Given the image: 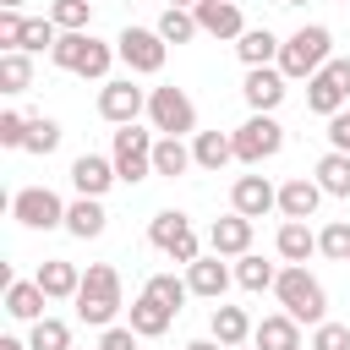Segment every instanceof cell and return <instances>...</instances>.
<instances>
[{
  "mask_svg": "<svg viewBox=\"0 0 350 350\" xmlns=\"http://www.w3.org/2000/svg\"><path fill=\"white\" fill-rule=\"evenodd\" d=\"M120 306H126V301H120V273H115L109 262H88L82 290H77V317H82L88 328H109Z\"/></svg>",
  "mask_w": 350,
  "mask_h": 350,
  "instance_id": "cell-1",
  "label": "cell"
},
{
  "mask_svg": "<svg viewBox=\"0 0 350 350\" xmlns=\"http://www.w3.org/2000/svg\"><path fill=\"white\" fill-rule=\"evenodd\" d=\"M328 60H334V33H328V27H317V22L295 27V33L284 38V49H279V71H284L290 82H301V77H317Z\"/></svg>",
  "mask_w": 350,
  "mask_h": 350,
  "instance_id": "cell-2",
  "label": "cell"
},
{
  "mask_svg": "<svg viewBox=\"0 0 350 350\" xmlns=\"http://www.w3.org/2000/svg\"><path fill=\"white\" fill-rule=\"evenodd\" d=\"M273 295H279V306L295 317V323H323V312H328V290L306 273V262H290V268H279V279H273Z\"/></svg>",
  "mask_w": 350,
  "mask_h": 350,
  "instance_id": "cell-3",
  "label": "cell"
},
{
  "mask_svg": "<svg viewBox=\"0 0 350 350\" xmlns=\"http://www.w3.org/2000/svg\"><path fill=\"white\" fill-rule=\"evenodd\" d=\"M49 60H55L60 71H77V77H104L109 60H115V49L98 44L93 33H60L55 49H49Z\"/></svg>",
  "mask_w": 350,
  "mask_h": 350,
  "instance_id": "cell-4",
  "label": "cell"
},
{
  "mask_svg": "<svg viewBox=\"0 0 350 350\" xmlns=\"http://www.w3.org/2000/svg\"><path fill=\"white\" fill-rule=\"evenodd\" d=\"M153 142H159V137L137 131V120L115 131V148H109V159H115V175H120L126 186H137V180H148V175H153Z\"/></svg>",
  "mask_w": 350,
  "mask_h": 350,
  "instance_id": "cell-5",
  "label": "cell"
},
{
  "mask_svg": "<svg viewBox=\"0 0 350 350\" xmlns=\"http://www.w3.org/2000/svg\"><path fill=\"white\" fill-rule=\"evenodd\" d=\"M148 120H153L159 137H186V131H197V104L180 88H153L148 93Z\"/></svg>",
  "mask_w": 350,
  "mask_h": 350,
  "instance_id": "cell-6",
  "label": "cell"
},
{
  "mask_svg": "<svg viewBox=\"0 0 350 350\" xmlns=\"http://www.w3.org/2000/svg\"><path fill=\"white\" fill-rule=\"evenodd\" d=\"M148 241H153L170 262H197V257H202V246H197V235H191L186 213H175V208H164V213H153V219H148Z\"/></svg>",
  "mask_w": 350,
  "mask_h": 350,
  "instance_id": "cell-7",
  "label": "cell"
},
{
  "mask_svg": "<svg viewBox=\"0 0 350 350\" xmlns=\"http://www.w3.org/2000/svg\"><path fill=\"white\" fill-rule=\"evenodd\" d=\"M115 55L137 71V77H153V71H164V55H170V44L159 38V27H126L120 38H115Z\"/></svg>",
  "mask_w": 350,
  "mask_h": 350,
  "instance_id": "cell-8",
  "label": "cell"
},
{
  "mask_svg": "<svg viewBox=\"0 0 350 350\" xmlns=\"http://www.w3.org/2000/svg\"><path fill=\"white\" fill-rule=\"evenodd\" d=\"M230 137H235V159H241V164H262V159H273V153L284 148V126H279L273 115H252V120L235 126Z\"/></svg>",
  "mask_w": 350,
  "mask_h": 350,
  "instance_id": "cell-9",
  "label": "cell"
},
{
  "mask_svg": "<svg viewBox=\"0 0 350 350\" xmlns=\"http://www.w3.org/2000/svg\"><path fill=\"white\" fill-rule=\"evenodd\" d=\"M11 219L27 224V230H55V224H66V202L49 186H22L11 197Z\"/></svg>",
  "mask_w": 350,
  "mask_h": 350,
  "instance_id": "cell-10",
  "label": "cell"
},
{
  "mask_svg": "<svg viewBox=\"0 0 350 350\" xmlns=\"http://www.w3.org/2000/svg\"><path fill=\"white\" fill-rule=\"evenodd\" d=\"M142 109H148V93H142L131 77H115V82L98 88V115H104L109 126H131Z\"/></svg>",
  "mask_w": 350,
  "mask_h": 350,
  "instance_id": "cell-11",
  "label": "cell"
},
{
  "mask_svg": "<svg viewBox=\"0 0 350 350\" xmlns=\"http://www.w3.org/2000/svg\"><path fill=\"white\" fill-rule=\"evenodd\" d=\"M284 71L279 66H246V82H241V93H246V104H252V115H273L279 104H284Z\"/></svg>",
  "mask_w": 350,
  "mask_h": 350,
  "instance_id": "cell-12",
  "label": "cell"
},
{
  "mask_svg": "<svg viewBox=\"0 0 350 350\" xmlns=\"http://www.w3.org/2000/svg\"><path fill=\"white\" fill-rule=\"evenodd\" d=\"M115 180H120V175H115V159H104V153L71 159V186H77V197H104Z\"/></svg>",
  "mask_w": 350,
  "mask_h": 350,
  "instance_id": "cell-13",
  "label": "cell"
},
{
  "mask_svg": "<svg viewBox=\"0 0 350 350\" xmlns=\"http://www.w3.org/2000/svg\"><path fill=\"white\" fill-rule=\"evenodd\" d=\"M230 208L246 213V219H262V213L279 208V191H273L262 175H235V186H230Z\"/></svg>",
  "mask_w": 350,
  "mask_h": 350,
  "instance_id": "cell-14",
  "label": "cell"
},
{
  "mask_svg": "<svg viewBox=\"0 0 350 350\" xmlns=\"http://www.w3.org/2000/svg\"><path fill=\"white\" fill-rule=\"evenodd\" d=\"M191 16H197V27H202V33H213V38H241V33H246V22H241V5H235V0H197V5H191Z\"/></svg>",
  "mask_w": 350,
  "mask_h": 350,
  "instance_id": "cell-15",
  "label": "cell"
},
{
  "mask_svg": "<svg viewBox=\"0 0 350 350\" xmlns=\"http://www.w3.org/2000/svg\"><path fill=\"white\" fill-rule=\"evenodd\" d=\"M208 246H213L219 257H241V252H252V219L230 208L224 219H213V230H208Z\"/></svg>",
  "mask_w": 350,
  "mask_h": 350,
  "instance_id": "cell-16",
  "label": "cell"
},
{
  "mask_svg": "<svg viewBox=\"0 0 350 350\" xmlns=\"http://www.w3.org/2000/svg\"><path fill=\"white\" fill-rule=\"evenodd\" d=\"M186 284H191V295H202V301H219V295L230 290V268H224V257L213 252V257H197V262H186Z\"/></svg>",
  "mask_w": 350,
  "mask_h": 350,
  "instance_id": "cell-17",
  "label": "cell"
},
{
  "mask_svg": "<svg viewBox=\"0 0 350 350\" xmlns=\"http://www.w3.org/2000/svg\"><path fill=\"white\" fill-rule=\"evenodd\" d=\"M345 98H350V88H345L328 66H323L317 77H306V109H312V115H339Z\"/></svg>",
  "mask_w": 350,
  "mask_h": 350,
  "instance_id": "cell-18",
  "label": "cell"
},
{
  "mask_svg": "<svg viewBox=\"0 0 350 350\" xmlns=\"http://www.w3.org/2000/svg\"><path fill=\"white\" fill-rule=\"evenodd\" d=\"M323 197H328V191H323L317 180L295 175V180H284V186H279V213H284V219H312Z\"/></svg>",
  "mask_w": 350,
  "mask_h": 350,
  "instance_id": "cell-19",
  "label": "cell"
},
{
  "mask_svg": "<svg viewBox=\"0 0 350 350\" xmlns=\"http://www.w3.org/2000/svg\"><path fill=\"white\" fill-rule=\"evenodd\" d=\"M33 279H38V290H44L49 301H77V290H82V273H77V262H66V257H49Z\"/></svg>",
  "mask_w": 350,
  "mask_h": 350,
  "instance_id": "cell-20",
  "label": "cell"
},
{
  "mask_svg": "<svg viewBox=\"0 0 350 350\" xmlns=\"http://www.w3.org/2000/svg\"><path fill=\"white\" fill-rule=\"evenodd\" d=\"M252 345L257 350H301V323L290 312H273V317H262L252 328Z\"/></svg>",
  "mask_w": 350,
  "mask_h": 350,
  "instance_id": "cell-21",
  "label": "cell"
},
{
  "mask_svg": "<svg viewBox=\"0 0 350 350\" xmlns=\"http://www.w3.org/2000/svg\"><path fill=\"white\" fill-rule=\"evenodd\" d=\"M170 323H175V306H164L159 295H137L131 301V328L142 334V339H159V334H170Z\"/></svg>",
  "mask_w": 350,
  "mask_h": 350,
  "instance_id": "cell-22",
  "label": "cell"
},
{
  "mask_svg": "<svg viewBox=\"0 0 350 350\" xmlns=\"http://www.w3.org/2000/svg\"><path fill=\"white\" fill-rule=\"evenodd\" d=\"M279 38L268 33V27H246L241 38H235V55H241V66H279Z\"/></svg>",
  "mask_w": 350,
  "mask_h": 350,
  "instance_id": "cell-23",
  "label": "cell"
},
{
  "mask_svg": "<svg viewBox=\"0 0 350 350\" xmlns=\"http://www.w3.org/2000/svg\"><path fill=\"white\" fill-rule=\"evenodd\" d=\"M44 301H49V295L38 290V279H11V284H5V312L22 317V323H38V317H44Z\"/></svg>",
  "mask_w": 350,
  "mask_h": 350,
  "instance_id": "cell-24",
  "label": "cell"
},
{
  "mask_svg": "<svg viewBox=\"0 0 350 350\" xmlns=\"http://www.w3.org/2000/svg\"><path fill=\"white\" fill-rule=\"evenodd\" d=\"M104 202L98 197H77L71 208H66V230L77 235V241H93V235H104Z\"/></svg>",
  "mask_w": 350,
  "mask_h": 350,
  "instance_id": "cell-25",
  "label": "cell"
},
{
  "mask_svg": "<svg viewBox=\"0 0 350 350\" xmlns=\"http://www.w3.org/2000/svg\"><path fill=\"white\" fill-rule=\"evenodd\" d=\"M273 246H279V257H284V262H306V257L317 252V235L306 230V219H284V224H279V235H273Z\"/></svg>",
  "mask_w": 350,
  "mask_h": 350,
  "instance_id": "cell-26",
  "label": "cell"
},
{
  "mask_svg": "<svg viewBox=\"0 0 350 350\" xmlns=\"http://www.w3.org/2000/svg\"><path fill=\"white\" fill-rule=\"evenodd\" d=\"M208 328H213V339H219L224 350H235V345L252 339V317H246L241 306H224V301L213 306V323H208Z\"/></svg>",
  "mask_w": 350,
  "mask_h": 350,
  "instance_id": "cell-27",
  "label": "cell"
},
{
  "mask_svg": "<svg viewBox=\"0 0 350 350\" xmlns=\"http://www.w3.org/2000/svg\"><path fill=\"white\" fill-rule=\"evenodd\" d=\"M191 159L202 164V170H224L230 159H235V137H224V131H197V142H191Z\"/></svg>",
  "mask_w": 350,
  "mask_h": 350,
  "instance_id": "cell-28",
  "label": "cell"
},
{
  "mask_svg": "<svg viewBox=\"0 0 350 350\" xmlns=\"http://www.w3.org/2000/svg\"><path fill=\"white\" fill-rule=\"evenodd\" d=\"M197 159H191V148H186V137H159L153 142V175H186Z\"/></svg>",
  "mask_w": 350,
  "mask_h": 350,
  "instance_id": "cell-29",
  "label": "cell"
},
{
  "mask_svg": "<svg viewBox=\"0 0 350 350\" xmlns=\"http://www.w3.org/2000/svg\"><path fill=\"white\" fill-rule=\"evenodd\" d=\"M328 197H350V153H339V148H328L323 159H317V175H312Z\"/></svg>",
  "mask_w": 350,
  "mask_h": 350,
  "instance_id": "cell-30",
  "label": "cell"
},
{
  "mask_svg": "<svg viewBox=\"0 0 350 350\" xmlns=\"http://www.w3.org/2000/svg\"><path fill=\"white\" fill-rule=\"evenodd\" d=\"M273 279H279V268L262 262L257 252H241V257H235V284H241V290L257 295V290H273Z\"/></svg>",
  "mask_w": 350,
  "mask_h": 350,
  "instance_id": "cell-31",
  "label": "cell"
},
{
  "mask_svg": "<svg viewBox=\"0 0 350 350\" xmlns=\"http://www.w3.org/2000/svg\"><path fill=\"white\" fill-rule=\"evenodd\" d=\"M202 27H197V16H191V5H164V16H159V38L164 44H191Z\"/></svg>",
  "mask_w": 350,
  "mask_h": 350,
  "instance_id": "cell-32",
  "label": "cell"
},
{
  "mask_svg": "<svg viewBox=\"0 0 350 350\" xmlns=\"http://www.w3.org/2000/svg\"><path fill=\"white\" fill-rule=\"evenodd\" d=\"M33 88V60L27 49H5L0 55V93H27Z\"/></svg>",
  "mask_w": 350,
  "mask_h": 350,
  "instance_id": "cell-33",
  "label": "cell"
},
{
  "mask_svg": "<svg viewBox=\"0 0 350 350\" xmlns=\"http://www.w3.org/2000/svg\"><path fill=\"white\" fill-rule=\"evenodd\" d=\"M60 148V126L49 120V115H27V137H22V153H55Z\"/></svg>",
  "mask_w": 350,
  "mask_h": 350,
  "instance_id": "cell-34",
  "label": "cell"
},
{
  "mask_svg": "<svg viewBox=\"0 0 350 350\" xmlns=\"http://www.w3.org/2000/svg\"><path fill=\"white\" fill-rule=\"evenodd\" d=\"M88 16H93V0H55L49 5V22L60 33H88Z\"/></svg>",
  "mask_w": 350,
  "mask_h": 350,
  "instance_id": "cell-35",
  "label": "cell"
},
{
  "mask_svg": "<svg viewBox=\"0 0 350 350\" xmlns=\"http://www.w3.org/2000/svg\"><path fill=\"white\" fill-rule=\"evenodd\" d=\"M27 345H33V350H71V328H66L60 317H38L33 334H27Z\"/></svg>",
  "mask_w": 350,
  "mask_h": 350,
  "instance_id": "cell-36",
  "label": "cell"
},
{
  "mask_svg": "<svg viewBox=\"0 0 350 350\" xmlns=\"http://www.w3.org/2000/svg\"><path fill=\"white\" fill-rule=\"evenodd\" d=\"M55 38H60V27H55L49 16H27V27H22V49H27V55L55 49Z\"/></svg>",
  "mask_w": 350,
  "mask_h": 350,
  "instance_id": "cell-37",
  "label": "cell"
},
{
  "mask_svg": "<svg viewBox=\"0 0 350 350\" xmlns=\"http://www.w3.org/2000/svg\"><path fill=\"white\" fill-rule=\"evenodd\" d=\"M142 290H148V295H159V301H164V306H175V312H180V301L191 295V284H186V279H175V273H153Z\"/></svg>",
  "mask_w": 350,
  "mask_h": 350,
  "instance_id": "cell-38",
  "label": "cell"
},
{
  "mask_svg": "<svg viewBox=\"0 0 350 350\" xmlns=\"http://www.w3.org/2000/svg\"><path fill=\"white\" fill-rule=\"evenodd\" d=\"M317 252H323V257H334V262H350V224H345V219H334V224L317 235Z\"/></svg>",
  "mask_w": 350,
  "mask_h": 350,
  "instance_id": "cell-39",
  "label": "cell"
},
{
  "mask_svg": "<svg viewBox=\"0 0 350 350\" xmlns=\"http://www.w3.org/2000/svg\"><path fill=\"white\" fill-rule=\"evenodd\" d=\"M312 350H350V323H317V334H312Z\"/></svg>",
  "mask_w": 350,
  "mask_h": 350,
  "instance_id": "cell-40",
  "label": "cell"
},
{
  "mask_svg": "<svg viewBox=\"0 0 350 350\" xmlns=\"http://www.w3.org/2000/svg\"><path fill=\"white\" fill-rule=\"evenodd\" d=\"M22 27H27V16L11 11V5H0V44L5 49H22Z\"/></svg>",
  "mask_w": 350,
  "mask_h": 350,
  "instance_id": "cell-41",
  "label": "cell"
},
{
  "mask_svg": "<svg viewBox=\"0 0 350 350\" xmlns=\"http://www.w3.org/2000/svg\"><path fill=\"white\" fill-rule=\"evenodd\" d=\"M22 137H27V115L5 109V115H0V148H22Z\"/></svg>",
  "mask_w": 350,
  "mask_h": 350,
  "instance_id": "cell-42",
  "label": "cell"
},
{
  "mask_svg": "<svg viewBox=\"0 0 350 350\" xmlns=\"http://www.w3.org/2000/svg\"><path fill=\"white\" fill-rule=\"evenodd\" d=\"M137 339H142V334H137L131 323H126V328H115V323H109V328H104V339H98V350H137Z\"/></svg>",
  "mask_w": 350,
  "mask_h": 350,
  "instance_id": "cell-43",
  "label": "cell"
},
{
  "mask_svg": "<svg viewBox=\"0 0 350 350\" xmlns=\"http://www.w3.org/2000/svg\"><path fill=\"white\" fill-rule=\"evenodd\" d=\"M328 142H334L339 153H350V109H339V115H328Z\"/></svg>",
  "mask_w": 350,
  "mask_h": 350,
  "instance_id": "cell-44",
  "label": "cell"
},
{
  "mask_svg": "<svg viewBox=\"0 0 350 350\" xmlns=\"http://www.w3.org/2000/svg\"><path fill=\"white\" fill-rule=\"evenodd\" d=\"M186 350H224V345H219V339H213V334H208V339H191V345H186Z\"/></svg>",
  "mask_w": 350,
  "mask_h": 350,
  "instance_id": "cell-45",
  "label": "cell"
},
{
  "mask_svg": "<svg viewBox=\"0 0 350 350\" xmlns=\"http://www.w3.org/2000/svg\"><path fill=\"white\" fill-rule=\"evenodd\" d=\"M0 350H33V345H22V339H0Z\"/></svg>",
  "mask_w": 350,
  "mask_h": 350,
  "instance_id": "cell-46",
  "label": "cell"
},
{
  "mask_svg": "<svg viewBox=\"0 0 350 350\" xmlns=\"http://www.w3.org/2000/svg\"><path fill=\"white\" fill-rule=\"evenodd\" d=\"M0 5H11V11H22V5H27V0H0Z\"/></svg>",
  "mask_w": 350,
  "mask_h": 350,
  "instance_id": "cell-47",
  "label": "cell"
},
{
  "mask_svg": "<svg viewBox=\"0 0 350 350\" xmlns=\"http://www.w3.org/2000/svg\"><path fill=\"white\" fill-rule=\"evenodd\" d=\"M279 5H306V0H279Z\"/></svg>",
  "mask_w": 350,
  "mask_h": 350,
  "instance_id": "cell-48",
  "label": "cell"
},
{
  "mask_svg": "<svg viewBox=\"0 0 350 350\" xmlns=\"http://www.w3.org/2000/svg\"><path fill=\"white\" fill-rule=\"evenodd\" d=\"M170 5H197V0H170Z\"/></svg>",
  "mask_w": 350,
  "mask_h": 350,
  "instance_id": "cell-49",
  "label": "cell"
},
{
  "mask_svg": "<svg viewBox=\"0 0 350 350\" xmlns=\"http://www.w3.org/2000/svg\"><path fill=\"white\" fill-rule=\"evenodd\" d=\"M235 350H257V345H235Z\"/></svg>",
  "mask_w": 350,
  "mask_h": 350,
  "instance_id": "cell-50",
  "label": "cell"
},
{
  "mask_svg": "<svg viewBox=\"0 0 350 350\" xmlns=\"http://www.w3.org/2000/svg\"><path fill=\"white\" fill-rule=\"evenodd\" d=\"M235 5H241V0H235Z\"/></svg>",
  "mask_w": 350,
  "mask_h": 350,
  "instance_id": "cell-51",
  "label": "cell"
}]
</instances>
